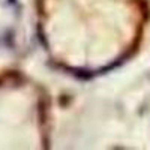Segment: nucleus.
<instances>
[{"label": "nucleus", "instance_id": "nucleus-2", "mask_svg": "<svg viewBox=\"0 0 150 150\" xmlns=\"http://www.w3.org/2000/svg\"><path fill=\"white\" fill-rule=\"evenodd\" d=\"M38 39H39V44L45 48V50H48V41H47V38H45V33H44V30L41 29V26H38Z\"/></svg>", "mask_w": 150, "mask_h": 150}, {"label": "nucleus", "instance_id": "nucleus-1", "mask_svg": "<svg viewBox=\"0 0 150 150\" xmlns=\"http://www.w3.org/2000/svg\"><path fill=\"white\" fill-rule=\"evenodd\" d=\"M69 71H72V74L75 75V78L87 81V80H92L93 78V74L92 71H87V69H81V68H68Z\"/></svg>", "mask_w": 150, "mask_h": 150}]
</instances>
